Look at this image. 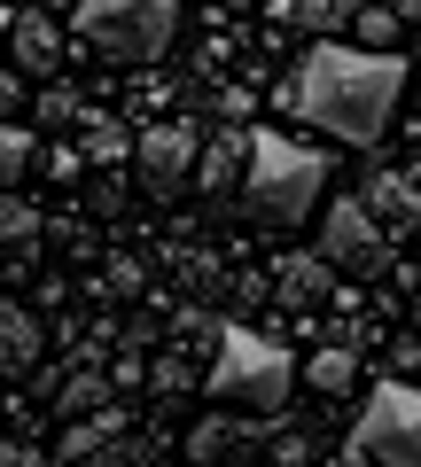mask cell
I'll use <instances>...</instances> for the list:
<instances>
[{"instance_id": "6da1fadb", "label": "cell", "mask_w": 421, "mask_h": 467, "mask_svg": "<svg viewBox=\"0 0 421 467\" xmlns=\"http://www.w3.org/2000/svg\"><path fill=\"white\" fill-rule=\"evenodd\" d=\"M405 94V63L398 55H367V47H312L281 86V109H297V125L328 140L374 149L390 133V109Z\"/></svg>"}, {"instance_id": "7a4b0ae2", "label": "cell", "mask_w": 421, "mask_h": 467, "mask_svg": "<svg viewBox=\"0 0 421 467\" xmlns=\"http://www.w3.org/2000/svg\"><path fill=\"white\" fill-rule=\"evenodd\" d=\"M328 187V156L304 149L289 133H250V171H242V202L273 226H297Z\"/></svg>"}, {"instance_id": "3957f363", "label": "cell", "mask_w": 421, "mask_h": 467, "mask_svg": "<svg viewBox=\"0 0 421 467\" xmlns=\"http://www.w3.org/2000/svg\"><path fill=\"white\" fill-rule=\"evenodd\" d=\"M203 382H211V398H226V405L281 413L289 382H297V358H289L273 335H258V327H226L219 335V358L203 367Z\"/></svg>"}, {"instance_id": "277c9868", "label": "cell", "mask_w": 421, "mask_h": 467, "mask_svg": "<svg viewBox=\"0 0 421 467\" xmlns=\"http://www.w3.org/2000/svg\"><path fill=\"white\" fill-rule=\"evenodd\" d=\"M70 24H79L86 47L118 55V63H156V55H172L180 8H172V0H79Z\"/></svg>"}, {"instance_id": "5b68a950", "label": "cell", "mask_w": 421, "mask_h": 467, "mask_svg": "<svg viewBox=\"0 0 421 467\" xmlns=\"http://www.w3.org/2000/svg\"><path fill=\"white\" fill-rule=\"evenodd\" d=\"M352 451L374 467H421V389L414 382H383L367 398V413H359L352 429Z\"/></svg>"}, {"instance_id": "8992f818", "label": "cell", "mask_w": 421, "mask_h": 467, "mask_svg": "<svg viewBox=\"0 0 421 467\" xmlns=\"http://www.w3.org/2000/svg\"><path fill=\"white\" fill-rule=\"evenodd\" d=\"M321 257H328V265H343V273H359V281H374V273L390 265V234L367 218V202H359V195H336L321 211Z\"/></svg>"}, {"instance_id": "52a82bcc", "label": "cell", "mask_w": 421, "mask_h": 467, "mask_svg": "<svg viewBox=\"0 0 421 467\" xmlns=\"http://www.w3.org/2000/svg\"><path fill=\"white\" fill-rule=\"evenodd\" d=\"M195 125H180V117H164V125H149V133H133V164H141V187H149L156 202H172L187 180H195Z\"/></svg>"}, {"instance_id": "ba28073f", "label": "cell", "mask_w": 421, "mask_h": 467, "mask_svg": "<svg viewBox=\"0 0 421 467\" xmlns=\"http://www.w3.org/2000/svg\"><path fill=\"white\" fill-rule=\"evenodd\" d=\"M55 467H141V436L118 405H101V413H79L63 429V451Z\"/></svg>"}, {"instance_id": "9c48e42d", "label": "cell", "mask_w": 421, "mask_h": 467, "mask_svg": "<svg viewBox=\"0 0 421 467\" xmlns=\"http://www.w3.org/2000/svg\"><path fill=\"white\" fill-rule=\"evenodd\" d=\"M266 436H273L266 420H226V413H211V420L187 429V460H195V467H242V460H258Z\"/></svg>"}, {"instance_id": "30bf717a", "label": "cell", "mask_w": 421, "mask_h": 467, "mask_svg": "<svg viewBox=\"0 0 421 467\" xmlns=\"http://www.w3.org/2000/svg\"><path fill=\"white\" fill-rule=\"evenodd\" d=\"M242 171H250V133L242 125H219V133L195 149V195H211V202H235V187H242Z\"/></svg>"}, {"instance_id": "8fae6325", "label": "cell", "mask_w": 421, "mask_h": 467, "mask_svg": "<svg viewBox=\"0 0 421 467\" xmlns=\"http://www.w3.org/2000/svg\"><path fill=\"white\" fill-rule=\"evenodd\" d=\"M63 32H55V16H39V8H24L16 24H8V63H16V78H63Z\"/></svg>"}, {"instance_id": "7c38bea8", "label": "cell", "mask_w": 421, "mask_h": 467, "mask_svg": "<svg viewBox=\"0 0 421 467\" xmlns=\"http://www.w3.org/2000/svg\"><path fill=\"white\" fill-rule=\"evenodd\" d=\"M359 202H367V218L383 234H414L421 226V180L414 171H367V180H359Z\"/></svg>"}, {"instance_id": "4fadbf2b", "label": "cell", "mask_w": 421, "mask_h": 467, "mask_svg": "<svg viewBox=\"0 0 421 467\" xmlns=\"http://www.w3.org/2000/svg\"><path fill=\"white\" fill-rule=\"evenodd\" d=\"M328 273L336 265H328L321 250H281L273 257V296H281L289 312H312V304L328 296Z\"/></svg>"}, {"instance_id": "5bb4252c", "label": "cell", "mask_w": 421, "mask_h": 467, "mask_svg": "<svg viewBox=\"0 0 421 467\" xmlns=\"http://www.w3.org/2000/svg\"><path fill=\"white\" fill-rule=\"evenodd\" d=\"M39 358H47V335H39V319L24 312V304H0V374H32Z\"/></svg>"}, {"instance_id": "9a60e30c", "label": "cell", "mask_w": 421, "mask_h": 467, "mask_svg": "<svg viewBox=\"0 0 421 467\" xmlns=\"http://www.w3.org/2000/svg\"><path fill=\"white\" fill-rule=\"evenodd\" d=\"M79 156L86 164H125V156H133V133H125L110 109H79Z\"/></svg>"}, {"instance_id": "2e32d148", "label": "cell", "mask_w": 421, "mask_h": 467, "mask_svg": "<svg viewBox=\"0 0 421 467\" xmlns=\"http://www.w3.org/2000/svg\"><path fill=\"white\" fill-rule=\"evenodd\" d=\"M304 382L321 389V398H352L359 389V350H343V343L312 350V358H304Z\"/></svg>"}, {"instance_id": "e0dca14e", "label": "cell", "mask_w": 421, "mask_h": 467, "mask_svg": "<svg viewBox=\"0 0 421 467\" xmlns=\"http://www.w3.org/2000/svg\"><path fill=\"white\" fill-rule=\"evenodd\" d=\"M101 405H110V374H101V367L70 374V382L55 389V413H63V420H79V413H101Z\"/></svg>"}, {"instance_id": "ac0fdd59", "label": "cell", "mask_w": 421, "mask_h": 467, "mask_svg": "<svg viewBox=\"0 0 421 467\" xmlns=\"http://www.w3.org/2000/svg\"><path fill=\"white\" fill-rule=\"evenodd\" d=\"M359 8L367 0H289V24H304V32H343Z\"/></svg>"}, {"instance_id": "d6986e66", "label": "cell", "mask_w": 421, "mask_h": 467, "mask_svg": "<svg viewBox=\"0 0 421 467\" xmlns=\"http://www.w3.org/2000/svg\"><path fill=\"white\" fill-rule=\"evenodd\" d=\"M32 156H39V140H32V125H0V187H16L24 171H32Z\"/></svg>"}, {"instance_id": "ffe728a7", "label": "cell", "mask_w": 421, "mask_h": 467, "mask_svg": "<svg viewBox=\"0 0 421 467\" xmlns=\"http://www.w3.org/2000/svg\"><path fill=\"white\" fill-rule=\"evenodd\" d=\"M359 47H367V55H390V47H398V32H405V24H398V8H374V0H367V8H359Z\"/></svg>"}, {"instance_id": "44dd1931", "label": "cell", "mask_w": 421, "mask_h": 467, "mask_svg": "<svg viewBox=\"0 0 421 467\" xmlns=\"http://www.w3.org/2000/svg\"><path fill=\"white\" fill-rule=\"evenodd\" d=\"M32 234H39V211H32L24 195H8V187H0V250H24Z\"/></svg>"}, {"instance_id": "7402d4cb", "label": "cell", "mask_w": 421, "mask_h": 467, "mask_svg": "<svg viewBox=\"0 0 421 467\" xmlns=\"http://www.w3.org/2000/svg\"><path fill=\"white\" fill-rule=\"evenodd\" d=\"M86 101H79V86H63V78H47V94H39V125H70Z\"/></svg>"}, {"instance_id": "603a6c76", "label": "cell", "mask_w": 421, "mask_h": 467, "mask_svg": "<svg viewBox=\"0 0 421 467\" xmlns=\"http://www.w3.org/2000/svg\"><path fill=\"white\" fill-rule=\"evenodd\" d=\"M180 281L195 288V296H211V288H219V257L211 250H180Z\"/></svg>"}, {"instance_id": "cb8c5ba5", "label": "cell", "mask_w": 421, "mask_h": 467, "mask_svg": "<svg viewBox=\"0 0 421 467\" xmlns=\"http://www.w3.org/2000/svg\"><path fill=\"white\" fill-rule=\"evenodd\" d=\"M141 281H149L141 257H110V265H101V288H110V296H141Z\"/></svg>"}, {"instance_id": "d4e9b609", "label": "cell", "mask_w": 421, "mask_h": 467, "mask_svg": "<svg viewBox=\"0 0 421 467\" xmlns=\"http://www.w3.org/2000/svg\"><path fill=\"white\" fill-rule=\"evenodd\" d=\"M149 382H156V389H187V382H195V367H187L180 350H164V358L149 367Z\"/></svg>"}, {"instance_id": "484cf974", "label": "cell", "mask_w": 421, "mask_h": 467, "mask_svg": "<svg viewBox=\"0 0 421 467\" xmlns=\"http://www.w3.org/2000/svg\"><path fill=\"white\" fill-rule=\"evenodd\" d=\"M16 109H24V78H16V70H0V125H8Z\"/></svg>"}, {"instance_id": "4316f807", "label": "cell", "mask_w": 421, "mask_h": 467, "mask_svg": "<svg viewBox=\"0 0 421 467\" xmlns=\"http://www.w3.org/2000/svg\"><path fill=\"white\" fill-rule=\"evenodd\" d=\"M273 467H312V451H304V436H281V444H273Z\"/></svg>"}, {"instance_id": "83f0119b", "label": "cell", "mask_w": 421, "mask_h": 467, "mask_svg": "<svg viewBox=\"0 0 421 467\" xmlns=\"http://www.w3.org/2000/svg\"><path fill=\"white\" fill-rule=\"evenodd\" d=\"M79 164H86L79 149H55V156H47V180H79Z\"/></svg>"}, {"instance_id": "f1b7e54d", "label": "cell", "mask_w": 421, "mask_h": 467, "mask_svg": "<svg viewBox=\"0 0 421 467\" xmlns=\"http://www.w3.org/2000/svg\"><path fill=\"white\" fill-rule=\"evenodd\" d=\"M0 467H47V460H39L32 444H0Z\"/></svg>"}, {"instance_id": "f546056e", "label": "cell", "mask_w": 421, "mask_h": 467, "mask_svg": "<svg viewBox=\"0 0 421 467\" xmlns=\"http://www.w3.org/2000/svg\"><path fill=\"white\" fill-rule=\"evenodd\" d=\"M398 24H421V0H398Z\"/></svg>"}, {"instance_id": "4dcf8cb0", "label": "cell", "mask_w": 421, "mask_h": 467, "mask_svg": "<svg viewBox=\"0 0 421 467\" xmlns=\"http://www.w3.org/2000/svg\"><path fill=\"white\" fill-rule=\"evenodd\" d=\"M211 8H250V0H211Z\"/></svg>"}]
</instances>
